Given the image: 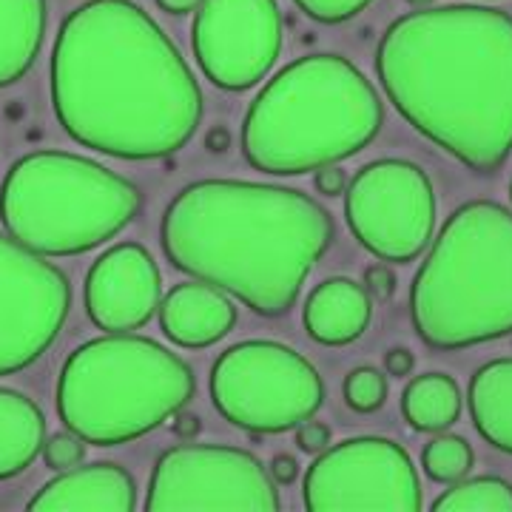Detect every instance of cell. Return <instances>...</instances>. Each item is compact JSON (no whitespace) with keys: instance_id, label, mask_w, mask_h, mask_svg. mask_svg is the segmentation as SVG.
I'll use <instances>...</instances> for the list:
<instances>
[{"instance_id":"9a60e30c","label":"cell","mask_w":512,"mask_h":512,"mask_svg":"<svg viewBox=\"0 0 512 512\" xmlns=\"http://www.w3.org/2000/svg\"><path fill=\"white\" fill-rule=\"evenodd\" d=\"M160 328L180 348H208L237 325V308L228 293L208 282H183L160 302Z\"/></svg>"},{"instance_id":"d4e9b609","label":"cell","mask_w":512,"mask_h":512,"mask_svg":"<svg viewBox=\"0 0 512 512\" xmlns=\"http://www.w3.org/2000/svg\"><path fill=\"white\" fill-rule=\"evenodd\" d=\"M43 458H46V467L63 473V470H72L77 464H83L86 458V441L80 439L77 433H55L49 441H43Z\"/></svg>"},{"instance_id":"44dd1931","label":"cell","mask_w":512,"mask_h":512,"mask_svg":"<svg viewBox=\"0 0 512 512\" xmlns=\"http://www.w3.org/2000/svg\"><path fill=\"white\" fill-rule=\"evenodd\" d=\"M402 413L419 433H441L461 416V390L447 373H424L410 379L402 393Z\"/></svg>"},{"instance_id":"52a82bcc","label":"cell","mask_w":512,"mask_h":512,"mask_svg":"<svg viewBox=\"0 0 512 512\" xmlns=\"http://www.w3.org/2000/svg\"><path fill=\"white\" fill-rule=\"evenodd\" d=\"M140 205L137 185L69 151L26 154L0 185L6 234L43 256L92 251L117 237Z\"/></svg>"},{"instance_id":"484cf974","label":"cell","mask_w":512,"mask_h":512,"mask_svg":"<svg viewBox=\"0 0 512 512\" xmlns=\"http://www.w3.org/2000/svg\"><path fill=\"white\" fill-rule=\"evenodd\" d=\"M308 18L319 20V23H345V20L356 18L359 12H365L373 0H293Z\"/></svg>"},{"instance_id":"277c9868","label":"cell","mask_w":512,"mask_h":512,"mask_svg":"<svg viewBox=\"0 0 512 512\" xmlns=\"http://www.w3.org/2000/svg\"><path fill=\"white\" fill-rule=\"evenodd\" d=\"M382 123V97L348 57L308 55L256 94L242 123V154L262 174H308L359 154Z\"/></svg>"},{"instance_id":"5bb4252c","label":"cell","mask_w":512,"mask_h":512,"mask_svg":"<svg viewBox=\"0 0 512 512\" xmlns=\"http://www.w3.org/2000/svg\"><path fill=\"white\" fill-rule=\"evenodd\" d=\"M163 276L143 245L120 242L97 256L86 276V313L106 333L146 328L160 308Z\"/></svg>"},{"instance_id":"2e32d148","label":"cell","mask_w":512,"mask_h":512,"mask_svg":"<svg viewBox=\"0 0 512 512\" xmlns=\"http://www.w3.org/2000/svg\"><path fill=\"white\" fill-rule=\"evenodd\" d=\"M137 507V487L128 470L120 464H86L63 470L60 476L46 481L29 501V510H103L131 512Z\"/></svg>"},{"instance_id":"d6986e66","label":"cell","mask_w":512,"mask_h":512,"mask_svg":"<svg viewBox=\"0 0 512 512\" xmlns=\"http://www.w3.org/2000/svg\"><path fill=\"white\" fill-rule=\"evenodd\" d=\"M46 441V419L29 396L0 387V481L32 467Z\"/></svg>"},{"instance_id":"603a6c76","label":"cell","mask_w":512,"mask_h":512,"mask_svg":"<svg viewBox=\"0 0 512 512\" xmlns=\"http://www.w3.org/2000/svg\"><path fill=\"white\" fill-rule=\"evenodd\" d=\"M473 461H476L473 447L458 436H439L421 453L424 473L439 484H456L461 478H467V473L473 470Z\"/></svg>"},{"instance_id":"ba28073f","label":"cell","mask_w":512,"mask_h":512,"mask_svg":"<svg viewBox=\"0 0 512 512\" xmlns=\"http://www.w3.org/2000/svg\"><path fill=\"white\" fill-rule=\"evenodd\" d=\"M211 402L222 419L251 433H285L325 404L319 370L288 345L239 342L211 370Z\"/></svg>"},{"instance_id":"5b68a950","label":"cell","mask_w":512,"mask_h":512,"mask_svg":"<svg viewBox=\"0 0 512 512\" xmlns=\"http://www.w3.org/2000/svg\"><path fill=\"white\" fill-rule=\"evenodd\" d=\"M413 328L427 348L464 350L512 333V211L461 205L410 288Z\"/></svg>"},{"instance_id":"7c38bea8","label":"cell","mask_w":512,"mask_h":512,"mask_svg":"<svg viewBox=\"0 0 512 512\" xmlns=\"http://www.w3.org/2000/svg\"><path fill=\"white\" fill-rule=\"evenodd\" d=\"M72 311V285L46 256L0 234V376L55 345Z\"/></svg>"},{"instance_id":"8fae6325","label":"cell","mask_w":512,"mask_h":512,"mask_svg":"<svg viewBox=\"0 0 512 512\" xmlns=\"http://www.w3.org/2000/svg\"><path fill=\"white\" fill-rule=\"evenodd\" d=\"M305 507L419 512L421 484L402 444L379 436L325 447L305 473Z\"/></svg>"},{"instance_id":"1f68e13d","label":"cell","mask_w":512,"mask_h":512,"mask_svg":"<svg viewBox=\"0 0 512 512\" xmlns=\"http://www.w3.org/2000/svg\"><path fill=\"white\" fill-rule=\"evenodd\" d=\"M174 419H177V424H174V433H177V436L194 439V436L200 433V419H197L194 413H185V407L180 413H174Z\"/></svg>"},{"instance_id":"4316f807","label":"cell","mask_w":512,"mask_h":512,"mask_svg":"<svg viewBox=\"0 0 512 512\" xmlns=\"http://www.w3.org/2000/svg\"><path fill=\"white\" fill-rule=\"evenodd\" d=\"M296 444L302 453H311V456H319L325 447L330 444V427L322 424V421H302L296 427Z\"/></svg>"},{"instance_id":"e0dca14e","label":"cell","mask_w":512,"mask_h":512,"mask_svg":"<svg viewBox=\"0 0 512 512\" xmlns=\"http://www.w3.org/2000/svg\"><path fill=\"white\" fill-rule=\"evenodd\" d=\"M370 293L365 285L353 282L348 276H333L319 282L305 302L302 322L313 342L342 348L356 342L370 325Z\"/></svg>"},{"instance_id":"83f0119b","label":"cell","mask_w":512,"mask_h":512,"mask_svg":"<svg viewBox=\"0 0 512 512\" xmlns=\"http://www.w3.org/2000/svg\"><path fill=\"white\" fill-rule=\"evenodd\" d=\"M365 291L373 296V299H379V302H387L393 291H396V274H393V268H390V262L384 265H370L365 271Z\"/></svg>"},{"instance_id":"cb8c5ba5","label":"cell","mask_w":512,"mask_h":512,"mask_svg":"<svg viewBox=\"0 0 512 512\" xmlns=\"http://www.w3.org/2000/svg\"><path fill=\"white\" fill-rule=\"evenodd\" d=\"M387 399V376L376 367H356L345 379V402L356 413H376Z\"/></svg>"},{"instance_id":"7402d4cb","label":"cell","mask_w":512,"mask_h":512,"mask_svg":"<svg viewBox=\"0 0 512 512\" xmlns=\"http://www.w3.org/2000/svg\"><path fill=\"white\" fill-rule=\"evenodd\" d=\"M436 512H512V484L504 478L481 476L456 481L433 501Z\"/></svg>"},{"instance_id":"836d02e7","label":"cell","mask_w":512,"mask_h":512,"mask_svg":"<svg viewBox=\"0 0 512 512\" xmlns=\"http://www.w3.org/2000/svg\"><path fill=\"white\" fill-rule=\"evenodd\" d=\"M228 146H231V134H228L225 128H214V131L208 134V148H211V151H225Z\"/></svg>"},{"instance_id":"ac0fdd59","label":"cell","mask_w":512,"mask_h":512,"mask_svg":"<svg viewBox=\"0 0 512 512\" xmlns=\"http://www.w3.org/2000/svg\"><path fill=\"white\" fill-rule=\"evenodd\" d=\"M49 23L46 0H0V89L35 66Z\"/></svg>"},{"instance_id":"e575fe53","label":"cell","mask_w":512,"mask_h":512,"mask_svg":"<svg viewBox=\"0 0 512 512\" xmlns=\"http://www.w3.org/2000/svg\"><path fill=\"white\" fill-rule=\"evenodd\" d=\"M407 3H410V6H430L433 0H407Z\"/></svg>"},{"instance_id":"30bf717a","label":"cell","mask_w":512,"mask_h":512,"mask_svg":"<svg viewBox=\"0 0 512 512\" xmlns=\"http://www.w3.org/2000/svg\"><path fill=\"white\" fill-rule=\"evenodd\" d=\"M148 512H276V481L262 461L237 447L183 444L160 456L148 481Z\"/></svg>"},{"instance_id":"3957f363","label":"cell","mask_w":512,"mask_h":512,"mask_svg":"<svg viewBox=\"0 0 512 512\" xmlns=\"http://www.w3.org/2000/svg\"><path fill=\"white\" fill-rule=\"evenodd\" d=\"M165 259L259 316H285L333 242L330 214L285 185L200 180L165 208Z\"/></svg>"},{"instance_id":"4fadbf2b","label":"cell","mask_w":512,"mask_h":512,"mask_svg":"<svg viewBox=\"0 0 512 512\" xmlns=\"http://www.w3.org/2000/svg\"><path fill=\"white\" fill-rule=\"evenodd\" d=\"M191 43L200 69L217 89L245 92L279 57V6L276 0H200Z\"/></svg>"},{"instance_id":"f1b7e54d","label":"cell","mask_w":512,"mask_h":512,"mask_svg":"<svg viewBox=\"0 0 512 512\" xmlns=\"http://www.w3.org/2000/svg\"><path fill=\"white\" fill-rule=\"evenodd\" d=\"M316 191L319 194H325V197H339V194H345V188H348V174L342 171V168H336V165H322L319 171H316Z\"/></svg>"},{"instance_id":"7a4b0ae2","label":"cell","mask_w":512,"mask_h":512,"mask_svg":"<svg viewBox=\"0 0 512 512\" xmlns=\"http://www.w3.org/2000/svg\"><path fill=\"white\" fill-rule=\"evenodd\" d=\"M387 100L410 126L470 171L490 174L512 151V15L439 6L393 20L376 49Z\"/></svg>"},{"instance_id":"6da1fadb","label":"cell","mask_w":512,"mask_h":512,"mask_svg":"<svg viewBox=\"0 0 512 512\" xmlns=\"http://www.w3.org/2000/svg\"><path fill=\"white\" fill-rule=\"evenodd\" d=\"M52 103L74 143L120 160L168 157L202 123L197 77L131 0H86L60 23Z\"/></svg>"},{"instance_id":"8992f818","label":"cell","mask_w":512,"mask_h":512,"mask_svg":"<svg viewBox=\"0 0 512 512\" xmlns=\"http://www.w3.org/2000/svg\"><path fill=\"white\" fill-rule=\"evenodd\" d=\"M197 379L177 353L131 333H109L69 353L57 413L94 447L143 439L194 399Z\"/></svg>"},{"instance_id":"9c48e42d","label":"cell","mask_w":512,"mask_h":512,"mask_svg":"<svg viewBox=\"0 0 512 512\" xmlns=\"http://www.w3.org/2000/svg\"><path fill=\"white\" fill-rule=\"evenodd\" d=\"M345 217L359 245L382 262L419 259L436 231V191L407 160H376L345 188Z\"/></svg>"},{"instance_id":"d6a6232c","label":"cell","mask_w":512,"mask_h":512,"mask_svg":"<svg viewBox=\"0 0 512 512\" xmlns=\"http://www.w3.org/2000/svg\"><path fill=\"white\" fill-rule=\"evenodd\" d=\"M157 6L168 15H188V12H197L200 0H157Z\"/></svg>"},{"instance_id":"ffe728a7","label":"cell","mask_w":512,"mask_h":512,"mask_svg":"<svg viewBox=\"0 0 512 512\" xmlns=\"http://www.w3.org/2000/svg\"><path fill=\"white\" fill-rule=\"evenodd\" d=\"M467 402L481 439L512 456V359L478 367Z\"/></svg>"},{"instance_id":"f546056e","label":"cell","mask_w":512,"mask_h":512,"mask_svg":"<svg viewBox=\"0 0 512 512\" xmlns=\"http://www.w3.org/2000/svg\"><path fill=\"white\" fill-rule=\"evenodd\" d=\"M413 365H416V359L407 348H393L384 353V367L390 376H410Z\"/></svg>"},{"instance_id":"4dcf8cb0","label":"cell","mask_w":512,"mask_h":512,"mask_svg":"<svg viewBox=\"0 0 512 512\" xmlns=\"http://www.w3.org/2000/svg\"><path fill=\"white\" fill-rule=\"evenodd\" d=\"M271 478H274L276 484H282V487H291L293 481L299 478V464H296V458L293 456H276L271 461Z\"/></svg>"},{"instance_id":"d590c367","label":"cell","mask_w":512,"mask_h":512,"mask_svg":"<svg viewBox=\"0 0 512 512\" xmlns=\"http://www.w3.org/2000/svg\"><path fill=\"white\" fill-rule=\"evenodd\" d=\"M510 197H512V185H510Z\"/></svg>"}]
</instances>
